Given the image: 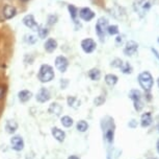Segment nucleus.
Listing matches in <instances>:
<instances>
[{"mask_svg": "<svg viewBox=\"0 0 159 159\" xmlns=\"http://www.w3.org/2000/svg\"><path fill=\"white\" fill-rule=\"evenodd\" d=\"M107 32L110 36H115L119 34V26L118 25H108L107 27Z\"/></svg>", "mask_w": 159, "mask_h": 159, "instance_id": "c85d7f7f", "label": "nucleus"}, {"mask_svg": "<svg viewBox=\"0 0 159 159\" xmlns=\"http://www.w3.org/2000/svg\"><path fill=\"white\" fill-rule=\"evenodd\" d=\"M77 130L79 132H85L86 130H88L89 128V125L88 122H86L85 121H79L77 122Z\"/></svg>", "mask_w": 159, "mask_h": 159, "instance_id": "cd10ccee", "label": "nucleus"}, {"mask_svg": "<svg viewBox=\"0 0 159 159\" xmlns=\"http://www.w3.org/2000/svg\"><path fill=\"white\" fill-rule=\"evenodd\" d=\"M17 15V8L13 7L11 4H7L4 5L3 7V16L5 19H11Z\"/></svg>", "mask_w": 159, "mask_h": 159, "instance_id": "ddd939ff", "label": "nucleus"}, {"mask_svg": "<svg viewBox=\"0 0 159 159\" xmlns=\"http://www.w3.org/2000/svg\"><path fill=\"white\" fill-rule=\"evenodd\" d=\"M44 47L47 52H53L56 48H57V42H56V40H54V39L50 38L45 42Z\"/></svg>", "mask_w": 159, "mask_h": 159, "instance_id": "2eb2a0df", "label": "nucleus"}, {"mask_svg": "<svg viewBox=\"0 0 159 159\" xmlns=\"http://www.w3.org/2000/svg\"><path fill=\"white\" fill-rule=\"evenodd\" d=\"M22 21H23L24 25L27 26L28 28H30L31 31L38 32L39 25H38V23L35 22V19H34V15H26V16L23 18Z\"/></svg>", "mask_w": 159, "mask_h": 159, "instance_id": "0eeeda50", "label": "nucleus"}, {"mask_svg": "<svg viewBox=\"0 0 159 159\" xmlns=\"http://www.w3.org/2000/svg\"><path fill=\"white\" fill-rule=\"evenodd\" d=\"M68 10H69V13H70V16L71 18L73 19V21L75 23L77 22V16H78V10L76 7H74V5L70 4L68 7Z\"/></svg>", "mask_w": 159, "mask_h": 159, "instance_id": "b1692460", "label": "nucleus"}, {"mask_svg": "<svg viewBox=\"0 0 159 159\" xmlns=\"http://www.w3.org/2000/svg\"><path fill=\"white\" fill-rule=\"evenodd\" d=\"M157 85H158V87H159V77L157 79Z\"/></svg>", "mask_w": 159, "mask_h": 159, "instance_id": "58836bf2", "label": "nucleus"}, {"mask_svg": "<svg viewBox=\"0 0 159 159\" xmlns=\"http://www.w3.org/2000/svg\"><path fill=\"white\" fill-rule=\"evenodd\" d=\"M7 92V87L3 85H0V100H3Z\"/></svg>", "mask_w": 159, "mask_h": 159, "instance_id": "f704fd0d", "label": "nucleus"}, {"mask_svg": "<svg viewBox=\"0 0 159 159\" xmlns=\"http://www.w3.org/2000/svg\"><path fill=\"white\" fill-rule=\"evenodd\" d=\"M123 41H124V36H118L116 38V45H122L123 44Z\"/></svg>", "mask_w": 159, "mask_h": 159, "instance_id": "c9c22d12", "label": "nucleus"}, {"mask_svg": "<svg viewBox=\"0 0 159 159\" xmlns=\"http://www.w3.org/2000/svg\"><path fill=\"white\" fill-rule=\"evenodd\" d=\"M11 146L15 151H22L24 149V140L19 135H16L11 138Z\"/></svg>", "mask_w": 159, "mask_h": 159, "instance_id": "1a4fd4ad", "label": "nucleus"}, {"mask_svg": "<svg viewBox=\"0 0 159 159\" xmlns=\"http://www.w3.org/2000/svg\"><path fill=\"white\" fill-rule=\"evenodd\" d=\"M21 1H22V2H27L28 0H21Z\"/></svg>", "mask_w": 159, "mask_h": 159, "instance_id": "ea45409f", "label": "nucleus"}, {"mask_svg": "<svg viewBox=\"0 0 159 159\" xmlns=\"http://www.w3.org/2000/svg\"><path fill=\"white\" fill-rule=\"evenodd\" d=\"M149 159H157V158H149Z\"/></svg>", "mask_w": 159, "mask_h": 159, "instance_id": "79ce46f5", "label": "nucleus"}, {"mask_svg": "<svg viewBox=\"0 0 159 159\" xmlns=\"http://www.w3.org/2000/svg\"><path fill=\"white\" fill-rule=\"evenodd\" d=\"M38 34H39V37H40L41 39H45L48 36V34H49V29H48L44 24L39 25Z\"/></svg>", "mask_w": 159, "mask_h": 159, "instance_id": "393cba45", "label": "nucleus"}, {"mask_svg": "<svg viewBox=\"0 0 159 159\" xmlns=\"http://www.w3.org/2000/svg\"><path fill=\"white\" fill-rule=\"evenodd\" d=\"M68 66H69V61L66 57L59 56L55 59V67L61 72H66V70L68 69Z\"/></svg>", "mask_w": 159, "mask_h": 159, "instance_id": "6e6552de", "label": "nucleus"}, {"mask_svg": "<svg viewBox=\"0 0 159 159\" xmlns=\"http://www.w3.org/2000/svg\"><path fill=\"white\" fill-rule=\"evenodd\" d=\"M152 3L151 0H135L133 2V8L136 12V14L139 15V17H143L148 13V11L151 8Z\"/></svg>", "mask_w": 159, "mask_h": 159, "instance_id": "7ed1b4c3", "label": "nucleus"}, {"mask_svg": "<svg viewBox=\"0 0 159 159\" xmlns=\"http://www.w3.org/2000/svg\"><path fill=\"white\" fill-rule=\"evenodd\" d=\"M137 50H139V44L133 40H129L128 42H126L125 48L123 52H124V53L126 56L131 57V56L135 55V53L137 52Z\"/></svg>", "mask_w": 159, "mask_h": 159, "instance_id": "39448f33", "label": "nucleus"}, {"mask_svg": "<svg viewBox=\"0 0 159 159\" xmlns=\"http://www.w3.org/2000/svg\"><path fill=\"white\" fill-rule=\"evenodd\" d=\"M25 41L28 44H34L37 42V37L34 35H26L25 36Z\"/></svg>", "mask_w": 159, "mask_h": 159, "instance_id": "473e14b6", "label": "nucleus"}, {"mask_svg": "<svg viewBox=\"0 0 159 159\" xmlns=\"http://www.w3.org/2000/svg\"><path fill=\"white\" fill-rule=\"evenodd\" d=\"M133 106L134 109H135L137 112H140L143 108V100H137V101H133Z\"/></svg>", "mask_w": 159, "mask_h": 159, "instance_id": "7c9ffc66", "label": "nucleus"}, {"mask_svg": "<svg viewBox=\"0 0 159 159\" xmlns=\"http://www.w3.org/2000/svg\"><path fill=\"white\" fill-rule=\"evenodd\" d=\"M105 101H106V98H105L104 95H99L94 100V104L96 106H102L105 103Z\"/></svg>", "mask_w": 159, "mask_h": 159, "instance_id": "2f4dec72", "label": "nucleus"}, {"mask_svg": "<svg viewBox=\"0 0 159 159\" xmlns=\"http://www.w3.org/2000/svg\"><path fill=\"white\" fill-rule=\"evenodd\" d=\"M58 20V17L57 15H50V16H48L47 18V24L48 25H54L56 22H57Z\"/></svg>", "mask_w": 159, "mask_h": 159, "instance_id": "c756f323", "label": "nucleus"}, {"mask_svg": "<svg viewBox=\"0 0 159 159\" xmlns=\"http://www.w3.org/2000/svg\"><path fill=\"white\" fill-rule=\"evenodd\" d=\"M96 47H97V44L91 38L84 39V40L81 41V48L86 53H92L96 49Z\"/></svg>", "mask_w": 159, "mask_h": 159, "instance_id": "423d86ee", "label": "nucleus"}, {"mask_svg": "<svg viewBox=\"0 0 159 159\" xmlns=\"http://www.w3.org/2000/svg\"><path fill=\"white\" fill-rule=\"evenodd\" d=\"M157 129H158V132H159V125H158V127H157Z\"/></svg>", "mask_w": 159, "mask_h": 159, "instance_id": "a19ab883", "label": "nucleus"}, {"mask_svg": "<svg viewBox=\"0 0 159 159\" xmlns=\"http://www.w3.org/2000/svg\"><path fill=\"white\" fill-rule=\"evenodd\" d=\"M107 27H108V20L104 17L99 18L96 24V32L102 41L105 38V34L107 32Z\"/></svg>", "mask_w": 159, "mask_h": 159, "instance_id": "20e7f679", "label": "nucleus"}, {"mask_svg": "<svg viewBox=\"0 0 159 159\" xmlns=\"http://www.w3.org/2000/svg\"><path fill=\"white\" fill-rule=\"evenodd\" d=\"M68 159H79V157H78V156H76V155H72Z\"/></svg>", "mask_w": 159, "mask_h": 159, "instance_id": "e433bc0d", "label": "nucleus"}, {"mask_svg": "<svg viewBox=\"0 0 159 159\" xmlns=\"http://www.w3.org/2000/svg\"><path fill=\"white\" fill-rule=\"evenodd\" d=\"M48 111H49V113H51V114L59 115L61 113V111H62V107L58 103H52L49 106V109H48Z\"/></svg>", "mask_w": 159, "mask_h": 159, "instance_id": "a211bd4d", "label": "nucleus"}, {"mask_svg": "<svg viewBox=\"0 0 159 159\" xmlns=\"http://www.w3.org/2000/svg\"><path fill=\"white\" fill-rule=\"evenodd\" d=\"M50 97H51V95H50L49 90L46 88H41L37 93V97H35L39 103H46V102L50 100Z\"/></svg>", "mask_w": 159, "mask_h": 159, "instance_id": "9b49d317", "label": "nucleus"}, {"mask_svg": "<svg viewBox=\"0 0 159 159\" xmlns=\"http://www.w3.org/2000/svg\"><path fill=\"white\" fill-rule=\"evenodd\" d=\"M67 102H68L69 106L74 108V109H78V108L80 107V104H81V102H80L77 97H69Z\"/></svg>", "mask_w": 159, "mask_h": 159, "instance_id": "4be33fe9", "label": "nucleus"}, {"mask_svg": "<svg viewBox=\"0 0 159 159\" xmlns=\"http://www.w3.org/2000/svg\"><path fill=\"white\" fill-rule=\"evenodd\" d=\"M121 71L123 73H125V74H130L132 73V71H133V68H132V66L129 64L128 62H124L123 63V65L121 66Z\"/></svg>", "mask_w": 159, "mask_h": 159, "instance_id": "bb28decb", "label": "nucleus"}, {"mask_svg": "<svg viewBox=\"0 0 159 159\" xmlns=\"http://www.w3.org/2000/svg\"><path fill=\"white\" fill-rule=\"evenodd\" d=\"M119 81V77L116 76V74H112V73H109V74H106L105 76V83L107 84L108 86H115Z\"/></svg>", "mask_w": 159, "mask_h": 159, "instance_id": "aec40b11", "label": "nucleus"}, {"mask_svg": "<svg viewBox=\"0 0 159 159\" xmlns=\"http://www.w3.org/2000/svg\"><path fill=\"white\" fill-rule=\"evenodd\" d=\"M104 136L108 142H113V136H115V125H113V121L110 122L109 126H106L104 129Z\"/></svg>", "mask_w": 159, "mask_h": 159, "instance_id": "f8f14e48", "label": "nucleus"}, {"mask_svg": "<svg viewBox=\"0 0 159 159\" xmlns=\"http://www.w3.org/2000/svg\"><path fill=\"white\" fill-rule=\"evenodd\" d=\"M123 63H124V62H123L121 59H115L111 62V64H110V65H111L113 68H121V66L123 65Z\"/></svg>", "mask_w": 159, "mask_h": 159, "instance_id": "72a5a7b5", "label": "nucleus"}, {"mask_svg": "<svg viewBox=\"0 0 159 159\" xmlns=\"http://www.w3.org/2000/svg\"><path fill=\"white\" fill-rule=\"evenodd\" d=\"M17 129H18V124H17V122L11 121V119H10V121H7V124H5V130H7V133L13 134V133H15V132L17 131Z\"/></svg>", "mask_w": 159, "mask_h": 159, "instance_id": "6ab92c4d", "label": "nucleus"}, {"mask_svg": "<svg viewBox=\"0 0 159 159\" xmlns=\"http://www.w3.org/2000/svg\"><path fill=\"white\" fill-rule=\"evenodd\" d=\"M88 76L92 81H99L101 77V71L98 68H93V69L89 71Z\"/></svg>", "mask_w": 159, "mask_h": 159, "instance_id": "412c9836", "label": "nucleus"}, {"mask_svg": "<svg viewBox=\"0 0 159 159\" xmlns=\"http://www.w3.org/2000/svg\"><path fill=\"white\" fill-rule=\"evenodd\" d=\"M78 15H79L80 19L86 21V22H89V21H91L95 18V13L89 7H82L81 10L78 12Z\"/></svg>", "mask_w": 159, "mask_h": 159, "instance_id": "9d476101", "label": "nucleus"}, {"mask_svg": "<svg viewBox=\"0 0 159 159\" xmlns=\"http://www.w3.org/2000/svg\"><path fill=\"white\" fill-rule=\"evenodd\" d=\"M31 97H32V93L30 91H28V90H22V91H20L19 93H18V97H19V101L21 103H26V102H28L31 98Z\"/></svg>", "mask_w": 159, "mask_h": 159, "instance_id": "f3484780", "label": "nucleus"}, {"mask_svg": "<svg viewBox=\"0 0 159 159\" xmlns=\"http://www.w3.org/2000/svg\"><path fill=\"white\" fill-rule=\"evenodd\" d=\"M153 122V118H152V114L150 112H146L143 113L140 117V125H142L143 128H148L149 126H151Z\"/></svg>", "mask_w": 159, "mask_h": 159, "instance_id": "dca6fc26", "label": "nucleus"}, {"mask_svg": "<svg viewBox=\"0 0 159 159\" xmlns=\"http://www.w3.org/2000/svg\"><path fill=\"white\" fill-rule=\"evenodd\" d=\"M129 97H130L132 101L142 100V98H143V94H142V92H140L139 90L133 89V90H131L130 93H129Z\"/></svg>", "mask_w": 159, "mask_h": 159, "instance_id": "5701e85b", "label": "nucleus"}, {"mask_svg": "<svg viewBox=\"0 0 159 159\" xmlns=\"http://www.w3.org/2000/svg\"><path fill=\"white\" fill-rule=\"evenodd\" d=\"M139 83L140 87L145 90L146 92H150L154 85V80H153L152 74L149 71H143L139 76Z\"/></svg>", "mask_w": 159, "mask_h": 159, "instance_id": "f03ea898", "label": "nucleus"}, {"mask_svg": "<svg viewBox=\"0 0 159 159\" xmlns=\"http://www.w3.org/2000/svg\"><path fill=\"white\" fill-rule=\"evenodd\" d=\"M61 125L64 126V127L66 128H70L73 126V118L70 117V116H68V115H66V116H62L61 119Z\"/></svg>", "mask_w": 159, "mask_h": 159, "instance_id": "a878e982", "label": "nucleus"}, {"mask_svg": "<svg viewBox=\"0 0 159 159\" xmlns=\"http://www.w3.org/2000/svg\"><path fill=\"white\" fill-rule=\"evenodd\" d=\"M51 133H52V136L59 142H62L66 138V133L62 130H61L59 128H56V127L52 128Z\"/></svg>", "mask_w": 159, "mask_h": 159, "instance_id": "4468645a", "label": "nucleus"}, {"mask_svg": "<svg viewBox=\"0 0 159 159\" xmlns=\"http://www.w3.org/2000/svg\"><path fill=\"white\" fill-rule=\"evenodd\" d=\"M54 70L50 65L44 64L41 66L40 71H39V80L42 83H49L54 79Z\"/></svg>", "mask_w": 159, "mask_h": 159, "instance_id": "f257e3e1", "label": "nucleus"}, {"mask_svg": "<svg viewBox=\"0 0 159 159\" xmlns=\"http://www.w3.org/2000/svg\"><path fill=\"white\" fill-rule=\"evenodd\" d=\"M158 42H159V38H158Z\"/></svg>", "mask_w": 159, "mask_h": 159, "instance_id": "37998d69", "label": "nucleus"}, {"mask_svg": "<svg viewBox=\"0 0 159 159\" xmlns=\"http://www.w3.org/2000/svg\"><path fill=\"white\" fill-rule=\"evenodd\" d=\"M156 147H157V151H158V153H159V139H158L157 145H156Z\"/></svg>", "mask_w": 159, "mask_h": 159, "instance_id": "4c0bfd02", "label": "nucleus"}]
</instances>
